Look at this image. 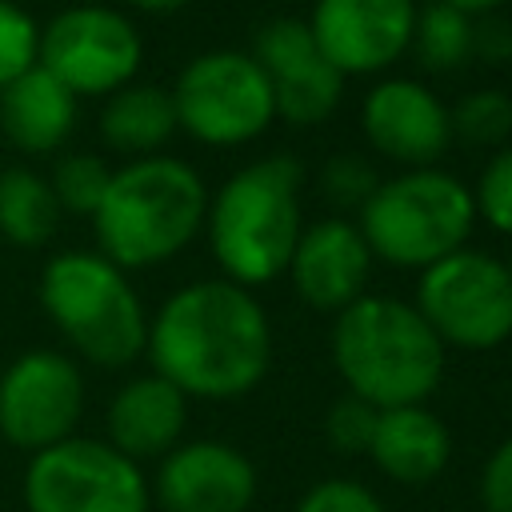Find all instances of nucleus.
<instances>
[{
  "label": "nucleus",
  "mask_w": 512,
  "mask_h": 512,
  "mask_svg": "<svg viewBox=\"0 0 512 512\" xmlns=\"http://www.w3.org/2000/svg\"><path fill=\"white\" fill-rule=\"evenodd\" d=\"M360 128L376 156L400 168H432L452 144L448 104L416 76H384L360 104Z\"/></svg>",
  "instance_id": "obj_13"
},
{
  "label": "nucleus",
  "mask_w": 512,
  "mask_h": 512,
  "mask_svg": "<svg viewBox=\"0 0 512 512\" xmlns=\"http://www.w3.org/2000/svg\"><path fill=\"white\" fill-rule=\"evenodd\" d=\"M344 96V76L320 56L316 64L284 76L272 84V100H276V120H288L296 128H312L320 120H328L336 112Z\"/></svg>",
  "instance_id": "obj_22"
},
{
  "label": "nucleus",
  "mask_w": 512,
  "mask_h": 512,
  "mask_svg": "<svg viewBox=\"0 0 512 512\" xmlns=\"http://www.w3.org/2000/svg\"><path fill=\"white\" fill-rule=\"evenodd\" d=\"M376 416H380V408H372L368 400H360L352 392L340 396L328 408V420H324L332 448H340V452H368L372 432H376Z\"/></svg>",
  "instance_id": "obj_29"
},
{
  "label": "nucleus",
  "mask_w": 512,
  "mask_h": 512,
  "mask_svg": "<svg viewBox=\"0 0 512 512\" xmlns=\"http://www.w3.org/2000/svg\"><path fill=\"white\" fill-rule=\"evenodd\" d=\"M176 132L172 92L160 84H124L100 108V136L112 152L124 156H156L164 140Z\"/></svg>",
  "instance_id": "obj_19"
},
{
  "label": "nucleus",
  "mask_w": 512,
  "mask_h": 512,
  "mask_svg": "<svg viewBox=\"0 0 512 512\" xmlns=\"http://www.w3.org/2000/svg\"><path fill=\"white\" fill-rule=\"evenodd\" d=\"M84 412L80 364L52 348H32L0 372V440L36 456L76 436Z\"/></svg>",
  "instance_id": "obj_11"
},
{
  "label": "nucleus",
  "mask_w": 512,
  "mask_h": 512,
  "mask_svg": "<svg viewBox=\"0 0 512 512\" xmlns=\"http://www.w3.org/2000/svg\"><path fill=\"white\" fill-rule=\"evenodd\" d=\"M416 312L428 320L444 348L488 352L512 336V268L508 260L456 248L420 272Z\"/></svg>",
  "instance_id": "obj_8"
},
{
  "label": "nucleus",
  "mask_w": 512,
  "mask_h": 512,
  "mask_svg": "<svg viewBox=\"0 0 512 512\" xmlns=\"http://www.w3.org/2000/svg\"><path fill=\"white\" fill-rule=\"evenodd\" d=\"M292 512H384V504L356 480H320L300 496Z\"/></svg>",
  "instance_id": "obj_30"
},
{
  "label": "nucleus",
  "mask_w": 512,
  "mask_h": 512,
  "mask_svg": "<svg viewBox=\"0 0 512 512\" xmlns=\"http://www.w3.org/2000/svg\"><path fill=\"white\" fill-rule=\"evenodd\" d=\"M444 4H452V8H460V12H468V16H492L500 4H508V0H444Z\"/></svg>",
  "instance_id": "obj_33"
},
{
  "label": "nucleus",
  "mask_w": 512,
  "mask_h": 512,
  "mask_svg": "<svg viewBox=\"0 0 512 512\" xmlns=\"http://www.w3.org/2000/svg\"><path fill=\"white\" fill-rule=\"evenodd\" d=\"M184 424H188V396L156 372L120 384L104 416L108 444L132 464L164 460L180 444Z\"/></svg>",
  "instance_id": "obj_16"
},
{
  "label": "nucleus",
  "mask_w": 512,
  "mask_h": 512,
  "mask_svg": "<svg viewBox=\"0 0 512 512\" xmlns=\"http://www.w3.org/2000/svg\"><path fill=\"white\" fill-rule=\"evenodd\" d=\"M376 184H380L376 168H372L364 156H356V152H336V156H328L324 168H320L324 200L336 204V208H356V212H360L364 200L376 192Z\"/></svg>",
  "instance_id": "obj_28"
},
{
  "label": "nucleus",
  "mask_w": 512,
  "mask_h": 512,
  "mask_svg": "<svg viewBox=\"0 0 512 512\" xmlns=\"http://www.w3.org/2000/svg\"><path fill=\"white\" fill-rule=\"evenodd\" d=\"M40 304L60 336L96 368H124L144 352V304L124 268L100 252L52 256L40 272Z\"/></svg>",
  "instance_id": "obj_6"
},
{
  "label": "nucleus",
  "mask_w": 512,
  "mask_h": 512,
  "mask_svg": "<svg viewBox=\"0 0 512 512\" xmlns=\"http://www.w3.org/2000/svg\"><path fill=\"white\" fill-rule=\"evenodd\" d=\"M24 508L28 512H148L152 492L128 456L108 440L68 436L24 468Z\"/></svg>",
  "instance_id": "obj_9"
},
{
  "label": "nucleus",
  "mask_w": 512,
  "mask_h": 512,
  "mask_svg": "<svg viewBox=\"0 0 512 512\" xmlns=\"http://www.w3.org/2000/svg\"><path fill=\"white\" fill-rule=\"evenodd\" d=\"M76 96L40 64L0 88V128L20 152H52L72 136Z\"/></svg>",
  "instance_id": "obj_18"
},
{
  "label": "nucleus",
  "mask_w": 512,
  "mask_h": 512,
  "mask_svg": "<svg viewBox=\"0 0 512 512\" xmlns=\"http://www.w3.org/2000/svg\"><path fill=\"white\" fill-rule=\"evenodd\" d=\"M108 180H112V168L92 156V152H72L56 164L48 188L60 204V212H76V216H92L108 192Z\"/></svg>",
  "instance_id": "obj_25"
},
{
  "label": "nucleus",
  "mask_w": 512,
  "mask_h": 512,
  "mask_svg": "<svg viewBox=\"0 0 512 512\" xmlns=\"http://www.w3.org/2000/svg\"><path fill=\"white\" fill-rule=\"evenodd\" d=\"M248 56L264 68V76H268L272 84L320 60L316 40H312V32H308V20H292V16H272V20H264V24L252 32V52H248Z\"/></svg>",
  "instance_id": "obj_23"
},
{
  "label": "nucleus",
  "mask_w": 512,
  "mask_h": 512,
  "mask_svg": "<svg viewBox=\"0 0 512 512\" xmlns=\"http://www.w3.org/2000/svg\"><path fill=\"white\" fill-rule=\"evenodd\" d=\"M416 0H316L308 32L316 52L348 80L392 68L412 48Z\"/></svg>",
  "instance_id": "obj_12"
},
{
  "label": "nucleus",
  "mask_w": 512,
  "mask_h": 512,
  "mask_svg": "<svg viewBox=\"0 0 512 512\" xmlns=\"http://www.w3.org/2000/svg\"><path fill=\"white\" fill-rule=\"evenodd\" d=\"M132 8H140V12H156V16H164V12H176V8H184L188 0H128Z\"/></svg>",
  "instance_id": "obj_34"
},
{
  "label": "nucleus",
  "mask_w": 512,
  "mask_h": 512,
  "mask_svg": "<svg viewBox=\"0 0 512 512\" xmlns=\"http://www.w3.org/2000/svg\"><path fill=\"white\" fill-rule=\"evenodd\" d=\"M428 72H456L476 56V16L428 0L416 8V28H412V48Z\"/></svg>",
  "instance_id": "obj_21"
},
{
  "label": "nucleus",
  "mask_w": 512,
  "mask_h": 512,
  "mask_svg": "<svg viewBox=\"0 0 512 512\" xmlns=\"http://www.w3.org/2000/svg\"><path fill=\"white\" fill-rule=\"evenodd\" d=\"M168 92L176 128L208 148H240L276 120L272 80L248 52L236 48L192 56Z\"/></svg>",
  "instance_id": "obj_7"
},
{
  "label": "nucleus",
  "mask_w": 512,
  "mask_h": 512,
  "mask_svg": "<svg viewBox=\"0 0 512 512\" xmlns=\"http://www.w3.org/2000/svg\"><path fill=\"white\" fill-rule=\"evenodd\" d=\"M144 352L152 372L196 400H236L272 364V324L264 304L232 280L176 288L148 320Z\"/></svg>",
  "instance_id": "obj_1"
},
{
  "label": "nucleus",
  "mask_w": 512,
  "mask_h": 512,
  "mask_svg": "<svg viewBox=\"0 0 512 512\" xmlns=\"http://www.w3.org/2000/svg\"><path fill=\"white\" fill-rule=\"evenodd\" d=\"M156 500L164 512H248L256 468L224 440H188L160 460Z\"/></svg>",
  "instance_id": "obj_14"
},
{
  "label": "nucleus",
  "mask_w": 512,
  "mask_h": 512,
  "mask_svg": "<svg viewBox=\"0 0 512 512\" xmlns=\"http://www.w3.org/2000/svg\"><path fill=\"white\" fill-rule=\"evenodd\" d=\"M448 120L452 140L472 148H504L512 136V96L500 88H476L448 112Z\"/></svg>",
  "instance_id": "obj_24"
},
{
  "label": "nucleus",
  "mask_w": 512,
  "mask_h": 512,
  "mask_svg": "<svg viewBox=\"0 0 512 512\" xmlns=\"http://www.w3.org/2000/svg\"><path fill=\"white\" fill-rule=\"evenodd\" d=\"M372 464L400 480V484H424L444 472L452 456V436L436 412L424 404H404V408H384L376 416V432L368 444Z\"/></svg>",
  "instance_id": "obj_17"
},
{
  "label": "nucleus",
  "mask_w": 512,
  "mask_h": 512,
  "mask_svg": "<svg viewBox=\"0 0 512 512\" xmlns=\"http://www.w3.org/2000/svg\"><path fill=\"white\" fill-rule=\"evenodd\" d=\"M204 212L208 188L192 164L160 152L128 160L92 212L100 256L124 272L164 264L204 232Z\"/></svg>",
  "instance_id": "obj_3"
},
{
  "label": "nucleus",
  "mask_w": 512,
  "mask_h": 512,
  "mask_svg": "<svg viewBox=\"0 0 512 512\" xmlns=\"http://www.w3.org/2000/svg\"><path fill=\"white\" fill-rule=\"evenodd\" d=\"M476 56L508 60L512 56V24H504L496 16H476Z\"/></svg>",
  "instance_id": "obj_32"
},
{
  "label": "nucleus",
  "mask_w": 512,
  "mask_h": 512,
  "mask_svg": "<svg viewBox=\"0 0 512 512\" xmlns=\"http://www.w3.org/2000/svg\"><path fill=\"white\" fill-rule=\"evenodd\" d=\"M332 364L352 396L372 408L424 404L444 376V344L396 296H360L332 324Z\"/></svg>",
  "instance_id": "obj_4"
},
{
  "label": "nucleus",
  "mask_w": 512,
  "mask_h": 512,
  "mask_svg": "<svg viewBox=\"0 0 512 512\" xmlns=\"http://www.w3.org/2000/svg\"><path fill=\"white\" fill-rule=\"evenodd\" d=\"M36 56H40V24L12 0H0V88H8L16 76L36 68Z\"/></svg>",
  "instance_id": "obj_27"
},
{
  "label": "nucleus",
  "mask_w": 512,
  "mask_h": 512,
  "mask_svg": "<svg viewBox=\"0 0 512 512\" xmlns=\"http://www.w3.org/2000/svg\"><path fill=\"white\" fill-rule=\"evenodd\" d=\"M372 260L424 272L468 244L476 228L472 188L444 168H400L380 180L356 220Z\"/></svg>",
  "instance_id": "obj_5"
},
{
  "label": "nucleus",
  "mask_w": 512,
  "mask_h": 512,
  "mask_svg": "<svg viewBox=\"0 0 512 512\" xmlns=\"http://www.w3.org/2000/svg\"><path fill=\"white\" fill-rule=\"evenodd\" d=\"M368 272H372V252L360 228L344 216L304 224L288 260L296 296L316 312H344L352 300H360Z\"/></svg>",
  "instance_id": "obj_15"
},
{
  "label": "nucleus",
  "mask_w": 512,
  "mask_h": 512,
  "mask_svg": "<svg viewBox=\"0 0 512 512\" xmlns=\"http://www.w3.org/2000/svg\"><path fill=\"white\" fill-rule=\"evenodd\" d=\"M144 60V40L136 24L104 4H76L56 12L40 28L36 64L56 76L76 100L80 96H112L132 84Z\"/></svg>",
  "instance_id": "obj_10"
},
{
  "label": "nucleus",
  "mask_w": 512,
  "mask_h": 512,
  "mask_svg": "<svg viewBox=\"0 0 512 512\" xmlns=\"http://www.w3.org/2000/svg\"><path fill=\"white\" fill-rule=\"evenodd\" d=\"M300 188L304 168L296 156H264L236 168L208 196L204 232L224 280L252 292L288 272L304 232Z\"/></svg>",
  "instance_id": "obj_2"
},
{
  "label": "nucleus",
  "mask_w": 512,
  "mask_h": 512,
  "mask_svg": "<svg viewBox=\"0 0 512 512\" xmlns=\"http://www.w3.org/2000/svg\"><path fill=\"white\" fill-rule=\"evenodd\" d=\"M508 268H512V260H508Z\"/></svg>",
  "instance_id": "obj_35"
},
{
  "label": "nucleus",
  "mask_w": 512,
  "mask_h": 512,
  "mask_svg": "<svg viewBox=\"0 0 512 512\" xmlns=\"http://www.w3.org/2000/svg\"><path fill=\"white\" fill-rule=\"evenodd\" d=\"M60 204L44 176L28 168L0 172V236L20 248H40L56 232Z\"/></svg>",
  "instance_id": "obj_20"
},
{
  "label": "nucleus",
  "mask_w": 512,
  "mask_h": 512,
  "mask_svg": "<svg viewBox=\"0 0 512 512\" xmlns=\"http://www.w3.org/2000/svg\"><path fill=\"white\" fill-rule=\"evenodd\" d=\"M472 200H476V220L512 236V140L488 156L472 188Z\"/></svg>",
  "instance_id": "obj_26"
},
{
  "label": "nucleus",
  "mask_w": 512,
  "mask_h": 512,
  "mask_svg": "<svg viewBox=\"0 0 512 512\" xmlns=\"http://www.w3.org/2000/svg\"><path fill=\"white\" fill-rule=\"evenodd\" d=\"M480 500L484 512H512V436L488 456L480 472Z\"/></svg>",
  "instance_id": "obj_31"
}]
</instances>
